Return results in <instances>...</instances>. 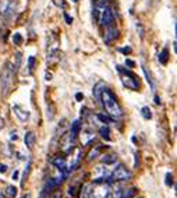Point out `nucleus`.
Returning a JSON list of instances; mask_svg holds the SVG:
<instances>
[{
	"label": "nucleus",
	"instance_id": "1",
	"mask_svg": "<svg viewBox=\"0 0 177 198\" xmlns=\"http://www.w3.org/2000/svg\"><path fill=\"white\" fill-rule=\"evenodd\" d=\"M99 101L102 102L106 113H108L113 120H117V119H121V117H123V110H121V106L119 105L116 96L113 95V92H112L110 89H108V88L102 89L100 96H99Z\"/></svg>",
	"mask_w": 177,
	"mask_h": 198
},
{
	"label": "nucleus",
	"instance_id": "2",
	"mask_svg": "<svg viewBox=\"0 0 177 198\" xmlns=\"http://www.w3.org/2000/svg\"><path fill=\"white\" fill-rule=\"evenodd\" d=\"M93 14H95L96 21L99 22V25H102V27H110V25H113L114 20H116V13H114L113 7L108 6L106 2H100V0L96 2Z\"/></svg>",
	"mask_w": 177,
	"mask_h": 198
},
{
	"label": "nucleus",
	"instance_id": "3",
	"mask_svg": "<svg viewBox=\"0 0 177 198\" xmlns=\"http://www.w3.org/2000/svg\"><path fill=\"white\" fill-rule=\"evenodd\" d=\"M14 77H15L14 66L10 61H7L3 66L2 74H0V78H2V94H3V96L9 95L10 89H11L13 84H14Z\"/></svg>",
	"mask_w": 177,
	"mask_h": 198
},
{
	"label": "nucleus",
	"instance_id": "4",
	"mask_svg": "<svg viewBox=\"0 0 177 198\" xmlns=\"http://www.w3.org/2000/svg\"><path fill=\"white\" fill-rule=\"evenodd\" d=\"M117 71L120 74V80L123 82V85L128 89H132V91H138L140 89V78L135 76L134 73H131L130 70H126L121 66H116Z\"/></svg>",
	"mask_w": 177,
	"mask_h": 198
},
{
	"label": "nucleus",
	"instance_id": "5",
	"mask_svg": "<svg viewBox=\"0 0 177 198\" xmlns=\"http://www.w3.org/2000/svg\"><path fill=\"white\" fill-rule=\"evenodd\" d=\"M17 11V0H3L0 4V15L9 20Z\"/></svg>",
	"mask_w": 177,
	"mask_h": 198
},
{
	"label": "nucleus",
	"instance_id": "6",
	"mask_svg": "<svg viewBox=\"0 0 177 198\" xmlns=\"http://www.w3.org/2000/svg\"><path fill=\"white\" fill-rule=\"evenodd\" d=\"M130 179H131V172L124 168L123 165H119L110 174V180L113 181H128Z\"/></svg>",
	"mask_w": 177,
	"mask_h": 198
},
{
	"label": "nucleus",
	"instance_id": "7",
	"mask_svg": "<svg viewBox=\"0 0 177 198\" xmlns=\"http://www.w3.org/2000/svg\"><path fill=\"white\" fill-rule=\"evenodd\" d=\"M110 194V188L105 183H96V186H92L91 198H108Z\"/></svg>",
	"mask_w": 177,
	"mask_h": 198
},
{
	"label": "nucleus",
	"instance_id": "8",
	"mask_svg": "<svg viewBox=\"0 0 177 198\" xmlns=\"http://www.w3.org/2000/svg\"><path fill=\"white\" fill-rule=\"evenodd\" d=\"M60 146H61V149H63V152H66V153L71 152L73 148L75 146V138L71 134H64L60 140Z\"/></svg>",
	"mask_w": 177,
	"mask_h": 198
},
{
	"label": "nucleus",
	"instance_id": "9",
	"mask_svg": "<svg viewBox=\"0 0 177 198\" xmlns=\"http://www.w3.org/2000/svg\"><path fill=\"white\" fill-rule=\"evenodd\" d=\"M13 112H14V115L20 120H21L22 123H25V122H28V120H30V112L24 110L21 106H20V105H14V106H13Z\"/></svg>",
	"mask_w": 177,
	"mask_h": 198
},
{
	"label": "nucleus",
	"instance_id": "10",
	"mask_svg": "<svg viewBox=\"0 0 177 198\" xmlns=\"http://www.w3.org/2000/svg\"><path fill=\"white\" fill-rule=\"evenodd\" d=\"M117 37H119V31H117L113 25H110V27H108V29H106L103 41H105L106 43H112L114 39H117Z\"/></svg>",
	"mask_w": 177,
	"mask_h": 198
},
{
	"label": "nucleus",
	"instance_id": "11",
	"mask_svg": "<svg viewBox=\"0 0 177 198\" xmlns=\"http://www.w3.org/2000/svg\"><path fill=\"white\" fill-rule=\"evenodd\" d=\"M35 141H36V137H35V134H33L32 131H28V133H25L24 142H25V146H27L28 149H32L33 145H35Z\"/></svg>",
	"mask_w": 177,
	"mask_h": 198
},
{
	"label": "nucleus",
	"instance_id": "12",
	"mask_svg": "<svg viewBox=\"0 0 177 198\" xmlns=\"http://www.w3.org/2000/svg\"><path fill=\"white\" fill-rule=\"evenodd\" d=\"M80 130H81V122H80V120H74L73 124H71V131H70V134H71L74 138H77V135L80 134Z\"/></svg>",
	"mask_w": 177,
	"mask_h": 198
},
{
	"label": "nucleus",
	"instance_id": "13",
	"mask_svg": "<svg viewBox=\"0 0 177 198\" xmlns=\"http://www.w3.org/2000/svg\"><path fill=\"white\" fill-rule=\"evenodd\" d=\"M53 165L56 166L59 170H66V168H67V165H66V159L64 158H54L53 159Z\"/></svg>",
	"mask_w": 177,
	"mask_h": 198
},
{
	"label": "nucleus",
	"instance_id": "14",
	"mask_svg": "<svg viewBox=\"0 0 177 198\" xmlns=\"http://www.w3.org/2000/svg\"><path fill=\"white\" fill-rule=\"evenodd\" d=\"M116 161H117V155H116V153H108V155H105L102 158V163H105V165L114 163Z\"/></svg>",
	"mask_w": 177,
	"mask_h": 198
},
{
	"label": "nucleus",
	"instance_id": "15",
	"mask_svg": "<svg viewBox=\"0 0 177 198\" xmlns=\"http://www.w3.org/2000/svg\"><path fill=\"white\" fill-rule=\"evenodd\" d=\"M4 195H6L7 198H15V195H17V188H15L14 186H7L6 190H4Z\"/></svg>",
	"mask_w": 177,
	"mask_h": 198
},
{
	"label": "nucleus",
	"instance_id": "16",
	"mask_svg": "<svg viewBox=\"0 0 177 198\" xmlns=\"http://www.w3.org/2000/svg\"><path fill=\"white\" fill-rule=\"evenodd\" d=\"M135 191H137V190H135L134 187H131V188H124L123 191H121L120 198H132L135 195Z\"/></svg>",
	"mask_w": 177,
	"mask_h": 198
},
{
	"label": "nucleus",
	"instance_id": "17",
	"mask_svg": "<svg viewBox=\"0 0 177 198\" xmlns=\"http://www.w3.org/2000/svg\"><path fill=\"white\" fill-rule=\"evenodd\" d=\"M99 134L102 135V138H105V140H110V128L103 124L102 127L99 128Z\"/></svg>",
	"mask_w": 177,
	"mask_h": 198
},
{
	"label": "nucleus",
	"instance_id": "18",
	"mask_svg": "<svg viewBox=\"0 0 177 198\" xmlns=\"http://www.w3.org/2000/svg\"><path fill=\"white\" fill-rule=\"evenodd\" d=\"M159 61L162 64H167V61H169V50H167V48L162 49V52H160V55H159Z\"/></svg>",
	"mask_w": 177,
	"mask_h": 198
},
{
	"label": "nucleus",
	"instance_id": "19",
	"mask_svg": "<svg viewBox=\"0 0 177 198\" xmlns=\"http://www.w3.org/2000/svg\"><path fill=\"white\" fill-rule=\"evenodd\" d=\"M93 138H95V134H93L92 131H85L84 134H82V144L87 145V144L91 140H93Z\"/></svg>",
	"mask_w": 177,
	"mask_h": 198
},
{
	"label": "nucleus",
	"instance_id": "20",
	"mask_svg": "<svg viewBox=\"0 0 177 198\" xmlns=\"http://www.w3.org/2000/svg\"><path fill=\"white\" fill-rule=\"evenodd\" d=\"M103 88H105V84H103V82H98V84L95 85V88H93V95H95L96 99H99L100 92H102Z\"/></svg>",
	"mask_w": 177,
	"mask_h": 198
},
{
	"label": "nucleus",
	"instance_id": "21",
	"mask_svg": "<svg viewBox=\"0 0 177 198\" xmlns=\"http://www.w3.org/2000/svg\"><path fill=\"white\" fill-rule=\"evenodd\" d=\"M93 184H87L82 187V198H91V191H92Z\"/></svg>",
	"mask_w": 177,
	"mask_h": 198
},
{
	"label": "nucleus",
	"instance_id": "22",
	"mask_svg": "<svg viewBox=\"0 0 177 198\" xmlns=\"http://www.w3.org/2000/svg\"><path fill=\"white\" fill-rule=\"evenodd\" d=\"M141 115H142V117H144L145 120H149V119H152V112H151V109L148 106H144L141 109Z\"/></svg>",
	"mask_w": 177,
	"mask_h": 198
},
{
	"label": "nucleus",
	"instance_id": "23",
	"mask_svg": "<svg viewBox=\"0 0 177 198\" xmlns=\"http://www.w3.org/2000/svg\"><path fill=\"white\" fill-rule=\"evenodd\" d=\"M99 152H100V145L96 146L95 149H91L89 153H88V161H92L93 158H96V156L99 155Z\"/></svg>",
	"mask_w": 177,
	"mask_h": 198
},
{
	"label": "nucleus",
	"instance_id": "24",
	"mask_svg": "<svg viewBox=\"0 0 177 198\" xmlns=\"http://www.w3.org/2000/svg\"><path fill=\"white\" fill-rule=\"evenodd\" d=\"M28 74H31L33 71V68H35V57L33 56H30V59H28Z\"/></svg>",
	"mask_w": 177,
	"mask_h": 198
},
{
	"label": "nucleus",
	"instance_id": "25",
	"mask_svg": "<svg viewBox=\"0 0 177 198\" xmlns=\"http://www.w3.org/2000/svg\"><path fill=\"white\" fill-rule=\"evenodd\" d=\"M20 64H21V53L17 52V53H15V64H14V70H15V73H17L18 68H20Z\"/></svg>",
	"mask_w": 177,
	"mask_h": 198
},
{
	"label": "nucleus",
	"instance_id": "26",
	"mask_svg": "<svg viewBox=\"0 0 177 198\" xmlns=\"http://www.w3.org/2000/svg\"><path fill=\"white\" fill-rule=\"evenodd\" d=\"M142 71H144V74H145V77H147V81H148V84H149L151 85V88H155V87H153V82H152V80H151V76L149 74H148V71H147V68L144 67V66H142Z\"/></svg>",
	"mask_w": 177,
	"mask_h": 198
},
{
	"label": "nucleus",
	"instance_id": "27",
	"mask_svg": "<svg viewBox=\"0 0 177 198\" xmlns=\"http://www.w3.org/2000/svg\"><path fill=\"white\" fill-rule=\"evenodd\" d=\"M174 184L173 181V176H171V173H166V186L171 187Z\"/></svg>",
	"mask_w": 177,
	"mask_h": 198
},
{
	"label": "nucleus",
	"instance_id": "28",
	"mask_svg": "<svg viewBox=\"0 0 177 198\" xmlns=\"http://www.w3.org/2000/svg\"><path fill=\"white\" fill-rule=\"evenodd\" d=\"M13 42L15 43V45H21L22 42V37L20 34H14V37H13Z\"/></svg>",
	"mask_w": 177,
	"mask_h": 198
},
{
	"label": "nucleus",
	"instance_id": "29",
	"mask_svg": "<svg viewBox=\"0 0 177 198\" xmlns=\"http://www.w3.org/2000/svg\"><path fill=\"white\" fill-rule=\"evenodd\" d=\"M10 140H11V141H17L18 140L17 131H11V133H10Z\"/></svg>",
	"mask_w": 177,
	"mask_h": 198
},
{
	"label": "nucleus",
	"instance_id": "30",
	"mask_svg": "<svg viewBox=\"0 0 177 198\" xmlns=\"http://www.w3.org/2000/svg\"><path fill=\"white\" fill-rule=\"evenodd\" d=\"M7 165H3V163H0V173H4L6 174L7 173Z\"/></svg>",
	"mask_w": 177,
	"mask_h": 198
},
{
	"label": "nucleus",
	"instance_id": "31",
	"mask_svg": "<svg viewBox=\"0 0 177 198\" xmlns=\"http://www.w3.org/2000/svg\"><path fill=\"white\" fill-rule=\"evenodd\" d=\"M64 18H66L67 24H71V22H73V18H71V17H70L69 14H67V13H64Z\"/></svg>",
	"mask_w": 177,
	"mask_h": 198
},
{
	"label": "nucleus",
	"instance_id": "32",
	"mask_svg": "<svg viewBox=\"0 0 177 198\" xmlns=\"http://www.w3.org/2000/svg\"><path fill=\"white\" fill-rule=\"evenodd\" d=\"M50 198H61V191H56Z\"/></svg>",
	"mask_w": 177,
	"mask_h": 198
},
{
	"label": "nucleus",
	"instance_id": "33",
	"mask_svg": "<svg viewBox=\"0 0 177 198\" xmlns=\"http://www.w3.org/2000/svg\"><path fill=\"white\" fill-rule=\"evenodd\" d=\"M126 64L128 66V67H134V66H135V63L132 60H126Z\"/></svg>",
	"mask_w": 177,
	"mask_h": 198
},
{
	"label": "nucleus",
	"instance_id": "34",
	"mask_svg": "<svg viewBox=\"0 0 177 198\" xmlns=\"http://www.w3.org/2000/svg\"><path fill=\"white\" fill-rule=\"evenodd\" d=\"M82 98H84V95L80 94V92H78V94L75 95V99H77V101H82Z\"/></svg>",
	"mask_w": 177,
	"mask_h": 198
},
{
	"label": "nucleus",
	"instance_id": "35",
	"mask_svg": "<svg viewBox=\"0 0 177 198\" xmlns=\"http://www.w3.org/2000/svg\"><path fill=\"white\" fill-rule=\"evenodd\" d=\"M69 194L70 195H74L75 194V188H74V187H70V188H69Z\"/></svg>",
	"mask_w": 177,
	"mask_h": 198
},
{
	"label": "nucleus",
	"instance_id": "36",
	"mask_svg": "<svg viewBox=\"0 0 177 198\" xmlns=\"http://www.w3.org/2000/svg\"><path fill=\"white\" fill-rule=\"evenodd\" d=\"M121 52L123 53H131V48H124V49H121Z\"/></svg>",
	"mask_w": 177,
	"mask_h": 198
},
{
	"label": "nucleus",
	"instance_id": "37",
	"mask_svg": "<svg viewBox=\"0 0 177 198\" xmlns=\"http://www.w3.org/2000/svg\"><path fill=\"white\" fill-rule=\"evenodd\" d=\"M54 2H56V4H57V6H60V7H63V6H64L63 0H54Z\"/></svg>",
	"mask_w": 177,
	"mask_h": 198
},
{
	"label": "nucleus",
	"instance_id": "38",
	"mask_svg": "<svg viewBox=\"0 0 177 198\" xmlns=\"http://www.w3.org/2000/svg\"><path fill=\"white\" fill-rule=\"evenodd\" d=\"M3 128H4V120L0 117V130H3Z\"/></svg>",
	"mask_w": 177,
	"mask_h": 198
},
{
	"label": "nucleus",
	"instance_id": "39",
	"mask_svg": "<svg viewBox=\"0 0 177 198\" xmlns=\"http://www.w3.org/2000/svg\"><path fill=\"white\" fill-rule=\"evenodd\" d=\"M155 103L156 105H160V98L159 96H155Z\"/></svg>",
	"mask_w": 177,
	"mask_h": 198
},
{
	"label": "nucleus",
	"instance_id": "40",
	"mask_svg": "<svg viewBox=\"0 0 177 198\" xmlns=\"http://www.w3.org/2000/svg\"><path fill=\"white\" fill-rule=\"evenodd\" d=\"M17 177H18V170H15L14 173H13V179H14V180H17Z\"/></svg>",
	"mask_w": 177,
	"mask_h": 198
},
{
	"label": "nucleus",
	"instance_id": "41",
	"mask_svg": "<svg viewBox=\"0 0 177 198\" xmlns=\"http://www.w3.org/2000/svg\"><path fill=\"white\" fill-rule=\"evenodd\" d=\"M31 197H32V195H31V194H24L21 198H31Z\"/></svg>",
	"mask_w": 177,
	"mask_h": 198
},
{
	"label": "nucleus",
	"instance_id": "42",
	"mask_svg": "<svg viewBox=\"0 0 177 198\" xmlns=\"http://www.w3.org/2000/svg\"><path fill=\"white\" fill-rule=\"evenodd\" d=\"M100 2H108V0H100Z\"/></svg>",
	"mask_w": 177,
	"mask_h": 198
}]
</instances>
